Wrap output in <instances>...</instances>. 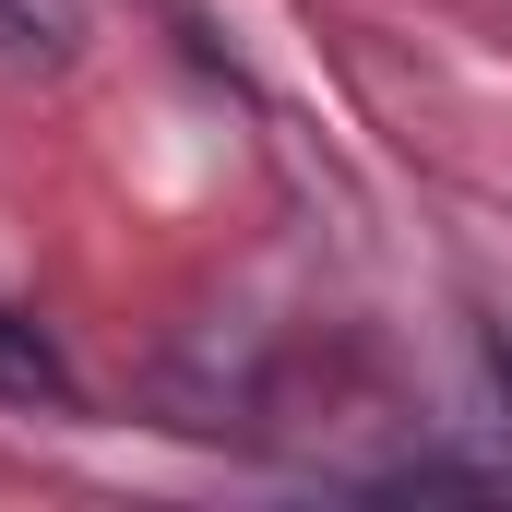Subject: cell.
Here are the masks:
<instances>
[{
	"instance_id": "1",
	"label": "cell",
	"mask_w": 512,
	"mask_h": 512,
	"mask_svg": "<svg viewBox=\"0 0 512 512\" xmlns=\"http://www.w3.org/2000/svg\"><path fill=\"white\" fill-rule=\"evenodd\" d=\"M0 393H12V405H60V417H72V370H60V358H48V334H36V322H12V310H0Z\"/></svg>"
},
{
	"instance_id": "2",
	"label": "cell",
	"mask_w": 512,
	"mask_h": 512,
	"mask_svg": "<svg viewBox=\"0 0 512 512\" xmlns=\"http://www.w3.org/2000/svg\"><path fill=\"white\" fill-rule=\"evenodd\" d=\"M84 36V0H0V60H60Z\"/></svg>"
},
{
	"instance_id": "3",
	"label": "cell",
	"mask_w": 512,
	"mask_h": 512,
	"mask_svg": "<svg viewBox=\"0 0 512 512\" xmlns=\"http://www.w3.org/2000/svg\"><path fill=\"white\" fill-rule=\"evenodd\" d=\"M501 382H512V346H501Z\"/></svg>"
}]
</instances>
